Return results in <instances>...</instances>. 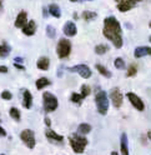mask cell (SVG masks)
Wrapping results in <instances>:
<instances>
[{
    "instance_id": "cell-1",
    "label": "cell",
    "mask_w": 151,
    "mask_h": 155,
    "mask_svg": "<svg viewBox=\"0 0 151 155\" xmlns=\"http://www.w3.org/2000/svg\"><path fill=\"white\" fill-rule=\"evenodd\" d=\"M104 35H105L109 40L115 45V48H121L122 46V38H121V26L120 23L116 20V18L109 16L105 18L104 20Z\"/></svg>"
},
{
    "instance_id": "cell-2",
    "label": "cell",
    "mask_w": 151,
    "mask_h": 155,
    "mask_svg": "<svg viewBox=\"0 0 151 155\" xmlns=\"http://www.w3.org/2000/svg\"><path fill=\"white\" fill-rule=\"evenodd\" d=\"M69 141H70V145H71L72 150L75 153H78V154L84 153V149H85V147H86V144H88L86 138H82V137L76 135V134H72L71 137L69 138Z\"/></svg>"
},
{
    "instance_id": "cell-3",
    "label": "cell",
    "mask_w": 151,
    "mask_h": 155,
    "mask_svg": "<svg viewBox=\"0 0 151 155\" xmlns=\"http://www.w3.org/2000/svg\"><path fill=\"white\" fill-rule=\"evenodd\" d=\"M95 103H96V108H98V111L101 114V115H105L108 113V109H109V98L105 91H99L95 96Z\"/></svg>"
},
{
    "instance_id": "cell-4",
    "label": "cell",
    "mask_w": 151,
    "mask_h": 155,
    "mask_svg": "<svg viewBox=\"0 0 151 155\" xmlns=\"http://www.w3.org/2000/svg\"><path fill=\"white\" fill-rule=\"evenodd\" d=\"M43 103H44V110L46 113H51L58 108V99L56 96L49 91H45L43 94Z\"/></svg>"
},
{
    "instance_id": "cell-5",
    "label": "cell",
    "mask_w": 151,
    "mask_h": 155,
    "mask_svg": "<svg viewBox=\"0 0 151 155\" xmlns=\"http://www.w3.org/2000/svg\"><path fill=\"white\" fill-rule=\"evenodd\" d=\"M70 51H71V43L68 39H60L58 43V48H56V53H58L59 58H61V59L68 58Z\"/></svg>"
},
{
    "instance_id": "cell-6",
    "label": "cell",
    "mask_w": 151,
    "mask_h": 155,
    "mask_svg": "<svg viewBox=\"0 0 151 155\" xmlns=\"http://www.w3.org/2000/svg\"><path fill=\"white\" fill-rule=\"evenodd\" d=\"M20 139L24 141V144H25L29 149H33V148L35 147V144H36V141H35V134H34V131L30 130V129L23 130L21 134H20Z\"/></svg>"
},
{
    "instance_id": "cell-7",
    "label": "cell",
    "mask_w": 151,
    "mask_h": 155,
    "mask_svg": "<svg viewBox=\"0 0 151 155\" xmlns=\"http://www.w3.org/2000/svg\"><path fill=\"white\" fill-rule=\"evenodd\" d=\"M70 71H75L78 73L81 78H84V79H88V78L91 76V70L89 69L88 65H84V64H80V65H76V66H72L69 69Z\"/></svg>"
},
{
    "instance_id": "cell-8",
    "label": "cell",
    "mask_w": 151,
    "mask_h": 155,
    "mask_svg": "<svg viewBox=\"0 0 151 155\" xmlns=\"http://www.w3.org/2000/svg\"><path fill=\"white\" fill-rule=\"evenodd\" d=\"M110 99L112 101V105L115 108H120L121 104H122V94L120 91L119 88H114L110 90Z\"/></svg>"
},
{
    "instance_id": "cell-9",
    "label": "cell",
    "mask_w": 151,
    "mask_h": 155,
    "mask_svg": "<svg viewBox=\"0 0 151 155\" xmlns=\"http://www.w3.org/2000/svg\"><path fill=\"white\" fill-rule=\"evenodd\" d=\"M126 96H127V99L130 100V103L133 104L134 108H136L139 111H143V110L145 109V105H144L143 100H141L136 94H134V93H127Z\"/></svg>"
},
{
    "instance_id": "cell-10",
    "label": "cell",
    "mask_w": 151,
    "mask_h": 155,
    "mask_svg": "<svg viewBox=\"0 0 151 155\" xmlns=\"http://www.w3.org/2000/svg\"><path fill=\"white\" fill-rule=\"evenodd\" d=\"M139 2H141V0H124V2H121L117 5V9H119V12H121V13L129 12L133 8H135V4L139 3Z\"/></svg>"
},
{
    "instance_id": "cell-11",
    "label": "cell",
    "mask_w": 151,
    "mask_h": 155,
    "mask_svg": "<svg viewBox=\"0 0 151 155\" xmlns=\"http://www.w3.org/2000/svg\"><path fill=\"white\" fill-rule=\"evenodd\" d=\"M33 105V96L29 90H24L23 93V106L25 109H30Z\"/></svg>"
},
{
    "instance_id": "cell-12",
    "label": "cell",
    "mask_w": 151,
    "mask_h": 155,
    "mask_svg": "<svg viewBox=\"0 0 151 155\" xmlns=\"http://www.w3.org/2000/svg\"><path fill=\"white\" fill-rule=\"evenodd\" d=\"M27 21V14L25 12H20L19 15L16 16V20H15V26L16 28H24L26 25Z\"/></svg>"
},
{
    "instance_id": "cell-13",
    "label": "cell",
    "mask_w": 151,
    "mask_h": 155,
    "mask_svg": "<svg viewBox=\"0 0 151 155\" xmlns=\"http://www.w3.org/2000/svg\"><path fill=\"white\" fill-rule=\"evenodd\" d=\"M63 31H64V34H65V35H68V36H74L75 34H76V26H75V24H74V23L68 21L66 24L64 25Z\"/></svg>"
},
{
    "instance_id": "cell-14",
    "label": "cell",
    "mask_w": 151,
    "mask_h": 155,
    "mask_svg": "<svg viewBox=\"0 0 151 155\" xmlns=\"http://www.w3.org/2000/svg\"><path fill=\"white\" fill-rule=\"evenodd\" d=\"M45 135H46V138H48L50 141H56V143H61L64 140V137H61V135L59 134H56L55 131H53L51 129H48L45 131Z\"/></svg>"
},
{
    "instance_id": "cell-15",
    "label": "cell",
    "mask_w": 151,
    "mask_h": 155,
    "mask_svg": "<svg viewBox=\"0 0 151 155\" xmlns=\"http://www.w3.org/2000/svg\"><path fill=\"white\" fill-rule=\"evenodd\" d=\"M150 54H151V48H149V46H139L134 51L135 58H143V56L150 55Z\"/></svg>"
},
{
    "instance_id": "cell-16",
    "label": "cell",
    "mask_w": 151,
    "mask_h": 155,
    "mask_svg": "<svg viewBox=\"0 0 151 155\" xmlns=\"http://www.w3.org/2000/svg\"><path fill=\"white\" fill-rule=\"evenodd\" d=\"M35 30H36V24H35V21H29L27 23L24 28H23V33L25 34V35H27V36H31V35H34L35 34Z\"/></svg>"
},
{
    "instance_id": "cell-17",
    "label": "cell",
    "mask_w": 151,
    "mask_h": 155,
    "mask_svg": "<svg viewBox=\"0 0 151 155\" xmlns=\"http://www.w3.org/2000/svg\"><path fill=\"white\" fill-rule=\"evenodd\" d=\"M121 154L129 155V144H127V135L124 133L121 135Z\"/></svg>"
},
{
    "instance_id": "cell-18",
    "label": "cell",
    "mask_w": 151,
    "mask_h": 155,
    "mask_svg": "<svg viewBox=\"0 0 151 155\" xmlns=\"http://www.w3.org/2000/svg\"><path fill=\"white\" fill-rule=\"evenodd\" d=\"M49 65H50V60L49 58H40L39 60H37V68H39L40 70H48L49 69Z\"/></svg>"
},
{
    "instance_id": "cell-19",
    "label": "cell",
    "mask_w": 151,
    "mask_h": 155,
    "mask_svg": "<svg viewBox=\"0 0 151 155\" xmlns=\"http://www.w3.org/2000/svg\"><path fill=\"white\" fill-rule=\"evenodd\" d=\"M49 13L54 16V18H60L61 16V12H60V8L55 4H51L49 6Z\"/></svg>"
},
{
    "instance_id": "cell-20",
    "label": "cell",
    "mask_w": 151,
    "mask_h": 155,
    "mask_svg": "<svg viewBox=\"0 0 151 155\" xmlns=\"http://www.w3.org/2000/svg\"><path fill=\"white\" fill-rule=\"evenodd\" d=\"M10 46H9L6 43H4L3 45H0V58H6L9 54H10Z\"/></svg>"
},
{
    "instance_id": "cell-21",
    "label": "cell",
    "mask_w": 151,
    "mask_h": 155,
    "mask_svg": "<svg viewBox=\"0 0 151 155\" xmlns=\"http://www.w3.org/2000/svg\"><path fill=\"white\" fill-rule=\"evenodd\" d=\"M48 85H50V81L46 78H40V79L36 80V89L39 90H41L43 88H46Z\"/></svg>"
},
{
    "instance_id": "cell-22",
    "label": "cell",
    "mask_w": 151,
    "mask_h": 155,
    "mask_svg": "<svg viewBox=\"0 0 151 155\" xmlns=\"http://www.w3.org/2000/svg\"><path fill=\"white\" fill-rule=\"evenodd\" d=\"M90 131H91V127H90L89 124H86V123L80 124L79 128H78V133H79V134H82V135H86V134L90 133Z\"/></svg>"
},
{
    "instance_id": "cell-23",
    "label": "cell",
    "mask_w": 151,
    "mask_h": 155,
    "mask_svg": "<svg viewBox=\"0 0 151 155\" xmlns=\"http://www.w3.org/2000/svg\"><path fill=\"white\" fill-rule=\"evenodd\" d=\"M96 70H98L101 75H104V76H106V78H111V73L106 69L105 66H102L101 64H96Z\"/></svg>"
},
{
    "instance_id": "cell-24",
    "label": "cell",
    "mask_w": 151,
    "mask_h": 155,
    "mask_svg": "<svg viewBox=\"0 0 151 155\" xmlns=\"http://www.w3.org/2000/svg\"><path fill=\"white\" fill-rule=\"evenodd\" d=\"M82 18H84L86 21H91V20H94V19H96V13L84 12V13H82Z\"/></svg>"
},
{
    "instance_id": "cell-25",
    "label": "cell",
    "mask_w": 151,
    "mask_h": 155,
    "mask_svg": "<svg viewBox=\"0 0 151 155\" xmlns=\"http://www.w3.org/2000/svg\"><path fill=\"white\" fill-rule=\"evenodd\" d=\"M9 114H10V116H11L14 120L20 121V111H19L16 108H11L10 111H9Z\"/></svg>"
},
{
    "instance_id": "cell-26",
    "label": "cell",
    "mask_w": 151,
    "mask_h": 155,
    "mask_svg": "<svg viewBox=\"0 0 151 155\" xmlns=\"http://www.w3.org/2000/svg\"><path fill=\"white\" fill-rule=\"evenodd\" d=\"M82 100H84V98L80 95V94H76V93H72L71 94V101L72 103H76V104H81L82 103Z\"/></svg>"
},
{
    "instance_id": "cell-27",
    "label": "cell",
    "mask_w": 151,
    "mask_h": 155,
    "mask_svg": "<svg viewBox=\"0 0 151 155\" xmlns=\"http://www.w3.org/2000/svg\"><path fill=\"white\" fill-rule=\"evenodd\" d=\"M108 50H109V48H108L106 45H102V44H100V45H98V46L95 48V51H96V54H100V55L105 54Z\"/></svg>"
},
{
    "instance_id": "cell-28",
    "label": "cell",
    "mask_w": 151,
    "mask_h": 155,
    "mask_svg": "<svg viewBox=\"0 0 151 155\" xmlns=\"http://www.w3.org/2000/svg\"><path fill=\"white\" fill-rule=\"evenodd\" d=\"M114 65L117 69H125V61H124V59H121V58H116L114 61Z\"/></svg>"
},
{
    "instance_id": "cell-29",
    "label": "cell",
    "mask_w": 151,
    "mask_h": 155,
    "mask_svg": "<svg viewBox=\"0 0 151 155\" xmlns=\"http://www.w3.org/2000/svg\"><path fill=\"white\" fill-rule=\"evenodd\" d=\"M46 35H48L49 38H54V36L56 35L55 28H53L51 25H48V26H46Z\"/></svg>"
},
{
    "instance_id": "cell-30",
    "label": "cell",
    "mask_w": 151,
    "mask_h": 155,
    "mask_svg": "<svg viewBox=\"0 0 151 155\" xmlns=\"http://www.w3.org/2000/svg\"><path fill=\"white\" fill-rule=\"evenodd\" d=\"M90 94V88H89V86H86V85H82L81 86V96H82V98H86V96Z\"/></svg>"
},
{
    "instance_id": "cell-31",
    "label": "cell",
    "mask_w": 151,
    "mask_h": 155,
    "mask_svg": "<svg viewBox=\"0 0 151 155\" xmlns=\"http://www.w3.org/2000/svg\"><path fill=\"white\" fill-rule=\"evenodd\" d=\"M134 75H136V66L130 65V68L127 69V73H126V76H134Z\"/></svg>"
},
{
    "instance_id": "cell-32",
    "label": "cell",
    "mask_w": 151,
    "mask_h": 155,
    "mask_svg": "<svg viewBox=\"0 0 151 155\" xmlns=\"http://www.w3.org/2000/svg\"><path fill=\"white\" fill-rule=\"evenodd\" d=\"M2 98H3L4 100H10V99L13 98V95H11V93H10V91L5 90V91H3V93H2Z\"/></svg>"
},
{
    "instance_id": "cell-33",
    "label": "cell",
    "mask_w": 151,
    "mask_h": 155,
    "mask_svg": "<svg viewBox=\"0 0 151 155\" xmlns=\"http://www.w3.org/2000/svg\"><path fill=\"white\" fill-rule=\"evenodd\" d=\"M0 73H8V68L5 65H2L0 66Z\"/></svg>"
},
{
    "instance_id": "cell-34",
    "label": "cell",
    "mask_w": 151,
    "mask_h": 155,
    "mask_svg": "<svg viewBox=\"0 0 151 155\" xmlns=\"http://www.w3.org/2000/svg\"><path fill=\"white\" fill-rule=\"evenodd\" d=\"M0 137H6V131L3 129V127H0Z\"/></svg>"
},
{
    "instance_id": "cell-35",
    "label": "cell",
    "mask_w": 151,
    "mask_h": 155,
    "mask_svg": "<svg viewBox=\"0 0 151 155\" xmlns=\"http://www.w3.org/2000/svg\"><path fill=\"white\" fill-rule=\"evenodd\" d=\"M14 65H15V68H18V69H20V70H24L25 68L23 66V65H20V64H16V63H14Z\"/></svg>"
},
{
    "instance_id": "cell-36",
    "label": "cell",
    "mask_w": 151,
    "mask_h": 155,
    "mask_svg": "<svg viewBox=\"0 0 151 155\" xmlns=\"http://www.w3.org/2000/svg\"><path fill=\"white\" fill-rule=\"evenodd\" d=\"M44 121H45V124L48 125V127H50V125H51V121H50V119H49V118H45V120H44Z\"/></svg>"
},
{
    "instance_id": "cell-37",
    "label": "cell",
    "mask_w": 151,
    "mask_h": 155,
    "mask_svg": "<svg viewBox=\"0 0 151 155\" xmlns=\"http://www.w3.org/2000/svg\"><path fill=\"white\" fill-rule=\"evenodd\" d=\"M21 61H23L21 58H15V63H21Z\"/></svg>"
},
{
    "instance_id": "cell-38",
    "label": "cell",
    "mask_w": 151,
    "mask_h": 155,
    "mask_svg": "<svg viewBox=\"0 0 151 155\" xmlns=\"http://www.w3.org/2000/svg\"><path fill=\"white\" fill-rule=\"evenodd\" d=\"M2 8H3V2L0 0V10H2Z\"/></svg>"
},
{
    "instance_id": "cell-39",
    "label": "cell",
    "mask_w": 151,
    "mask_h": 155,
    "mask_svg": "<svg viewBox=\"0 0 151 155\" xmlns=\"http://www.w3.org/2000/svg\"><path fill=\"white\" fill-rule=\"evenodd\" d=\"M111 155H117V153H116V151H112V153H111Z\"/></svg>"
},
{
    "instance_id": "cell-40",
    "label": "cell",
    "mask_w": 151,
    "mask_h": 155,
    "mask_svg": "<svg viewBox=\"0 0 151 155\" xmlns=\"http://www.w3.org/2000/svg\"><path fill=\"white\" fill-rule=\"evenodd\" d=\"M149 137H150V139H151V131H150V133H149Z\"/></svg>"
},
{
    "instance_id": "cell-41",
    "label": "cell",
    "mask_w": 151,
    "mask_h": 155,
    "mask_svg": "<svg viewBox=\"0 0 151 155\" xmlns=\"http://www.w3.org/2000/svg\"><path fill=\"white\" fill-rule=\"evenodd\" d=\"M70 2H78V0H70Z\"/></svg>"
},
{
    "instance_id": "cell-42",
    "label": "cell",
    "mask_w": 151,
    "mask_h": 155,
    "mask_svg": "<svg viewBox=\"0 0 151 155\" xmlns=\"http://www.w3.org/2000/svg\"><path fill=\"white\" fill-rule=\"evenodd\" d=\"M149 40H150V43H151V36H150V38H149Z\"/></svg>"
},
{
    "instance_id": "cell-43",
    "label": "cell",
    "mask_w": 151,
    "mask_h": 155,
    "mask_svg": "<svg viewBox=\"0 0 151 155\" xmlns=\"http://www.w3.org/2000/svg\"><path fill=\"white\" fill-rule=\"evenodd\" d=\"M150 28H151V21H150Z\"/></svg>"
},
{
    "instance_id": "cell-44",
    "label": "cell",
    "mask_w": 151,
    "mask_h": 155,
    "mask_svg": "<svg viewBox=\"0 0 151 155\" xmlns=\"http://www.w3.org/2000/svg\"><path fill=\"white\" fill-rule=\"evenodd\" d=\"M116 2H121V0H116Z\"/></svg>"
},
{
    "instance_id": "cell-45",
    "label": "cell",
    "mask_w": 151,
    "mask_h": 155,
    "mask_svg": "<svg viewBox=\"0 0 151 155\" xmlns=\"http://www.w3.org/2000/svg\"><path fill=\"white\" fill-rule=\"evenodd\" d=\"M0 155H4V154H0Z\"/></svg>"
},
{
    "instance_id": "cell-46",
    "label": "cell",
    "mask_w": 151,
    "mask_h": 155,
    "mask_svg": "<svg viewBox=\"0 0 151 155\" xmlns=\"http://www.w3.org/2000/svg\"><path fill=\"white\" fill-rule=\"evenodd\" d=\"M0 120H2V118H0Z\"/></svg>"
}]
</instances>
